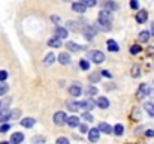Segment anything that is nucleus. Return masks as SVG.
<instances>
[{"instance_id": "obj_1", "label": "nucleus", "mask_w": 154, "mask_h": 144, "mask_svg": "<svg viewBox=\"0 0 154 144\" xmlns=\"http://www.w3.org/2000/svg\"><path fill=\"white\" fill-rule=\"evenodd\" d=\"M88 59H90L91 62H94L96 65H100V63H103V62H105V54H103L102 51L94 50V51H90Z\"/></svg>"}, {"instance_id": "obj_2", "label": "nucleus", "mask_w": 154, "mask_h": 144, "mask_svg": "<svg viewBox=\"0 0 154 144\" xmlns=\"http://www.w3.org/2000/svg\"><path fill=\"white\" fill-rule=\"evenodd\" d=\"M52 120H54V123H55L57 126H63V125L67 123V116H66L64 111H57V113L54 114Z\"/></svg>"}, {"instance_id": "obj_3", "label": "nucleus", "mask_w": 154, "mask_h": 144, "mask_svg": "<svg viewBox=\"0 0 154 144\" xmlns=\"http://www.w3.org/2000/svg\"><path fill=\"white\" fill-rule=\"evenodd\" d=\"M150 93H151L150 87H148L147 84H141L139 89H138V92H136V98H138V99H144L145 96H148Z\"/></svg>"}, {"instance_id": "obj_4", "label": "nucleus", "mask_w": 154, "mask_h": 144, "mask_svg": "<svg viewBox=\"0 0 154 144\" xmlns=\"http://www.w3.org/2000/svg\"><path fill=\"white\" fill-rule=\"evenodd\" d=\"M96 36V27L93 26H85L84 27V38H87V41H91Z\"/></svg>"}, {"instance_id": "obj_5", "label": "nucleus", "mask_w": 154, "mask_h": 144, "mask_svg": "<svg viewBox=\"0 0 154 144\" xmlns=\"http://www.w3.org/2000/svg\"><path fill=\"white\" fill-rule=\"evenodd\" d=\"M96 107H97V104H96V101L91 99V98H88V99H85V101L82 102V108H84L85 111H91V110H94Z\"/></svg>"}, {"instance_id": "obj_6", "label": "nucleus", "mask_w": 154, "mask_h": 144, "mask_svg": "<svg viewBox=\"0 0 154 144\" xmlns=\"http://www.w3.org/2000/svg\"><path fill=\"white\" fill-rule=\"evenodd\" d=\"M99 137H100V131H99L97 128L88 131V140H90L91 143H97V141H99Z\"/></svg>"}, {"instance_id": "obj_7", "label": "nucleus", "mask_w": 154, "mask_h": 144, "mask_svg": "<svg viewBox=\"0 0 154 144\" xmlns=\"http://www.w3.org/2000/svg\"><path fill=\"white\" fill-rule=\"evenodd\" d=\"M81 92H82V89H81L79 83H73V84L69 87V93H70V96H73V98L79 96L81 95Z\"/></svg>"}, {"instance_id": "obj_8", "label": "nucleus", "mask_w": 154, "mask_h": 144, "mask_svg": "<svg viewBox=\"0 0 154 144\" xmlns=\"http://www.w3.org/2000/svg\"><path fill=\"white\" fill-rule=\"evenodd\" d=\"M24 140V134L23 132H14L11 135V144H21Z\"/></svg>"}, {"instance_id": "obj_9", "label": "nucleus", "mask_w": 154, "mask_h": 144, "mask_svg": "<svg viewBox=\"0 0 154 144\" xmlns=\"http://www.w3.org/2000/svg\"><path fill=\"white\" fill-rule=\"evenodd\" d=\"M99 20H100V21H105V23H111V21H112V14H111L109 11H105V9H103L102 12L99 14Z\"/></svg>"}, {"instance_id": "obj_10", "label": "nucleus", "mask_w": 154, "mask_h": 144, "mask_svg": "<svg viewBox=\"0 0 154 144\" xmlns=\"http://www.w3.org/2000/svg\"><path fill=\"white\" fill-rule=\"evenodd\" d=\"M96 104H97V107H99V108H102V110L109 108V101H108L105 96H99V98H97V101H96Z\"/></svg>"}, {"instance_id": "obj_11", "label": "nucleus", "mask_w": 154, "mask_h": 144, "mask_svg": "<svg viewBox=\"0 0 154 144\" xmlns=\"http://www.w3.org/2000/svg\"><path fill=\"white\" fill-rule=\"evenodd\" d=\"M67 108L70 111H78L82 108V102H76V101H69L67 102Z\"/></svg>"}, {"instance_id": "obj_12", "label": "nucleus", "mask_w": 154, "mask_h": 144, "mask_svg": "<svg viewBox=\"0 0 154 144\" xmlns=\"http://www.w3.org/2000/svg\"><path fill=\"white\" fill-rule=\"evenodd\" d=\"M100 132H103V134H112L114 132V128H111L108 123H105V122H102V123H99V128H97Z\"/></svg>"}, {"instance_id": "obj_13", "label": "nucleus", "mask_w": 154, "mask_h": 144, "mask_svg": "<svg viewBox=\"0 0 154 144\" xmlns=\"http://www.w3.org/2000/svg\"><path fill=\"white\" fill-rule=\"evenodd\" d=\"M103 8H105V11L112 12V11H115V9L118 8V5H117L115 2H112V0H106V2L103 3Z\"/></svg>"}, {"instance_id": "obj_14", "label": "nucleus", "mask_w": 154, "mask_h": 144, "mask_svg": "<svg viewBox=\"0 0 154 144\" xmlns=\"http://www.w3.org/2000/svg\"><path fill=\"white\" fill-rule=\"evenodd\" d=\"M85 9H87V8H85L81 2H76V3H73V5H72V11H73V12L84 14V12H85Z\"/></svg>"}, {"instance_id": "obj_15", "label": "nucleus", "mask_w": 154, "mask_h": 144, "mask_svg": "<svg viewBox=\"0 0 154 144\" xmlns=\"http://www.w3.org/2000/svg\"><path fill=\"white\" fill-rule=\"evenodd\" d=\"M147 18H148V12H147V11H139V12L136 14V21H138L139 24L145 23Z\"/></svg>"}, {"instance_id": "obj_16", "label": "nucleus", "mask_w": 154, "mask_h": 144, "mask_svg": "<svg viewBox=\"0 0 154 144\" xmlns=\"http://www.w3.org/2000/svg\"><path fill=\"white\" fill-rule=\"evenodd\" d=\"M35 123H36V120L33 117H26L21 120V126H24V128H33Z\"/></svg>"}, {"instance_id": "obj_17", "label": "nucleus", "mask_w": 154, "mask_h": 144, "mask_svg": "<svg viewBox=\"0 0 154 144\" xmlns=\"http://www.w3.org/2000/svg\"><path fill=\"white\" fill-rule=\"evenodd\" d=\"M96 29H99L100 32H108L111 29V23H105V21H97L96 23Z\"/></svg>"}, {"instance_id": "obj_18", "label": "nucleus", "mask_w": 154, "mask_h": 144, "mask_svg": "<svg viewBox=\"0 0 154 144\" xmlns=\"http://www.w3.org/2000/svg\"><path fill=\"white\" fill-rule=\"evenodd\" d=\"M58 62H60L61 65H69V63H70V56H69V53H60Z\"/></svg>"}, {"instance_id": "obj_19", "label": "nucleus", "mask_w": 154, "mask_h": 144, "mask_svg": "<svg viewBox=\"0 0 154 144\" xmlns=\"http://www.w3.org/2000/svg\"><path fill=\"white\" fill-rule=\"evenodd\" d=\"M67 125H69L70 128H78V126H79V117H76V116L67 117Z\"/></svg>"}, {"instance_id": "obj_20", "label": "nucleus", "mask_w": 154, "mask_h": 144, "mask_svg": "<svg viewBox=\"0 0 154 144\" xmlns=\"http://www.w3.org/2000/svg\"><path fill=\"white\" fill-rule=\"evenodd\" d=\"M9 119H11V111L6 110V108H3V110L0 111V122L5 123V122H8Z\"/></svg>"}, {"instance_id": "obj_21", "label": "nucleus", "mask_w": 154, "mask_h": 144, "mask_svg": "<svg viewBox=\"0 0 154 144\" xmlns=\"http://www.w3.org/2000/svg\"><path fill=\"white\" fill-rule=\"evenodd\" d=\"M48 45L52 48H60L61 47V39L60 38H57V36H52L51 39L48 41Z\"/></svg>"}, {"instance_id": "obj_22", "label": "nucleus", "mask_w": 154, "mask_h": 144, "mask_svg": "<svg viewBox=\"0 0 154 144\" xmlns=\"http://www.w3.org/2000/svg\"><path fill=\"white\" fill-rule=\"evenodd\" d=\"M55 36L60 38V39H64V38H67V30L64 27H57L55 29Z\"/></svg>"}, {"instance_id": "obj_23", "label": "nucleus", "mask_w": 154, "mask_h": 144, "mask_svg": "<svg viewBox=\"0 0 154 144\" xmlns=\"http://www.w3.org/2000/svg\"><path fill=\"white\" fill-rule=\"evenodd\" d=\"M84 93H85V96L97 95V87H94V86H87V87L84 89Z\"/></svg>"}, {"instance_id": "obj_24", "label": "nucleus", "mask_w": 154, "mask_h": 144, "mask_svg": "<svg viewBox=\"0 0 154 144\" xmlns=\"http://www.w3.org/2000/svg\"><path fill=\"white\" fill-rule=\"evenodd\" d=\"M106 45H108V50H109V51H114V53L118 51V44H117L115 41H112V39H108Z\"/></svg>"}, {"instance_id": "obj_25", "label": "nucleus", "mask_w": 154, "mask_h": 144, "mask_svg": "<svg viewBox=\"0 0 154 144\" xmlns=\"http://www.w3.org/2000/svg\"><path fill=\"white\" fill-rule=\"evenodd\" d=\"M144 108H145V111L148 113V116L154 117V104H153V102H145Z\"/></svg>"}, {"instance_id": "obj_26", "label": "nucleus", "mask_w": 154, "mask_h": 144, "mask_svg": "<svg viewBox=\"0 0 154 144\" xmlns=\"http://www.w3.org/2000/svg\"><path fill=\"white\" fill-rule=\"evenodd\" d=\"M150 36H151V33L145 30V32H141V33H139L138 39H139V42H147V41L150 39Z\"/></svg>"}, {"instance_id": "obj_27", "label": "nucleus", "mask_w": 154, "mask_h": 144, "mask_svg": "<svg viewBox=\"0 0 154 144\" xmlns=\"http://www.w3.org/2000/svg\"><path fill=\"white\" fill-rule=\"evenodd\" d=\"M114 134L118 135V137H121V135L124 134V126H123L121 123H117V125L114 126Z\"/></svg>"}, {"instance_id": "obj_28", "label": "nucleus", "mask_w": 154, "mask_h": 144, "mask_svg": "<svg viewBox=\"0 0 154 144\" xmlns=\"http://www.w3.org/2000/svg\"><path fill=\"white\" fill-rule=\"evenodd\" d=\"M66 47L69 48V51H73V53L81 51V45H78V44H75V42H67V44H66Z\"/></svg>"}, {"instance_id": "obj_29", "label": "nucleus", "mask_w": 154, "mask_h": 144, "mask_svg": "<svg viewBox=\"0 0 154 144\" xmlns=\"http://www.w3.org/2000/svg\"><path fill=\"white\" fill-rule=\"evenodd\" d=\"M54 59H55V56L52 54V53H50V54H47L45 56V60H44V63L48 66V65H52L54 63Z\"/></svg>"}, {"instance_id": "obj_30", "label": "nucleus", "mask_w": 154, "mask_h": 144, "mask_svg": "<svg viewBox=\"0 0 154 144\" xmlns=\"http://www.w3.org/2000/svg\"><path fill=\"white\" fill-rule=\"evenodd\" d=\"M130 74H132V77H133V78H138V77L141 75V69H139V66H138V65H135V66L132 68Z\"/></svg>"}, {"instance_id": "obj_31", "label": "nucleus", "mask_w": 154, "mask_h": 144, "mask_svg": "<svg viewBox=\"0 0 154 144\" xmlns=\"http://www.w3.org/2000/svg\"><path fill=\"white\" fill-rule=\"evenodd\" d=\"M79 68H81L82 71H88V68H90V62L85 60V59H82V60L79 62Z\"/></svg>"}, {"instance_id": "obj_32", "label": "nucleus", "mask_w": 154, "mask_h": 144, "mask_svg": "<svg viewBox=\"0 0 154 144\" xmlns=\"http://www.w3.org/2000/svg\"><path fill=\"white\" fill-rule=\"evenodd\" d=\"M67 29H70L73 32H78V23L76 21H67Z\"/></svg>"}, {"instance_id": "obj_33", "label": "nucleus", "mask_w": 154, "mask_h": 144, "mask_svg": "<svg viewBox=\"0 0 154 144\" xmlns=\"http://www.w3.org/2000/svg\"><path fill=\"white\" fill-rule=\"evenodd\" d=\"M100 77H102V74L94 72V74H91V75H90V81H91V83H97V81L100 80Z\"/></svg>"}, {"instance_id": "obj_34", "label": "nucleus", "mask_w": 154, "mask_h": 144, "mask_svg": "<svg viewBox=\"0 0 154 144\" xmlns=\"http://www.w3.org/2000/svg\"><path fill=\"white\" fill-rule=\"evenodd\" d=\"M82 120H85V122H93L94 119H93V116L90 114V111H84V113H82Z\"/></svg>"}, {"instance_id": "obj_35", "label": "nucleus", "mask_w": 154, "mask_h": 144, "mask_svg": "<svg viewBox=\"0 0 154 144\" xmlns=\"http://www.w3.org/2000/svg\"><path fill=\"white\" fill-rule=\"evenodd\" d=\"M81 3H82L85 8H93V6H96V0H81Z\"/></svg>"}, {"instance_id": "obj_36", "label": "nucleus", "mask_w": 154, "mask_h": 144, "mask_svg": "<svg viewBox=\"0 0 154 144\" xmlns=\"http://www.w3.org/2000/svg\"><path fill=\"white\" fill-rule=\"evenodd\" d=\"M32 143H33V144H44V143H45V138H44L42 135H38V137H33Z\"/></svg>"}, {"instance_id": "obj_37", "label": "nucleus", "mask_w": 154, "mask_h": 144, "mask_svg": "<svg viewBox=\"0 0 154 144\" xmlns=\"http://www.w3.org/2000/svg\"><path fill=\"white\" fill-rule=\"evenodd\" d=\"M8 90H9V86H8V84H5V83H0V96L6 95V93H8Z\"/></svg>"}, {"instance_id": "obj_38", "label": "nucleus", "mask_w": 154, "mask_h": 144, "mask_svg": "<svg viewBox=\"0 0 154 144\" xmlns=\"http://www.w3.org/2000/svg\"><path fill=\"white\" fill-rule=\"evenodd\" d=\"M132 117L135 119V120H139L141 119V111H139V108H133V113H132Z\"/></svg>"}, {"instance_id": "obj_39", "label": "nucleus", "mask_w": 154, "mask_h": 144, "mask_svg": "<svg viewBox=\"0 0 154 144\" xmlns=\"http://www.w3.org/2000/svg\"><path fill=\"white\" fill-rule=\"evenodd\" d=\"M130 53H132V54L141 53V47H139V45H132V47H130Z\"/></svg>"}, {"instance_id": "obj_40", "label": "nucleus", "mask_w": 154, "mask_h": 144, "mask_svg": "<svg viewBox=\"0 0 154 144\" xmlns=\"http://www.w3.org/2000/svg\"><path fill=\"white\" fill-rule=\"evenodd\" d=\"M9 129H11V125H8V123H5V125H2V126H0V132H2V134L8 132Z\"/></svg>"}, {"instance_id": "obj_41", "label": "nucleus", "mask_w": 154, "mask_h": 144, "mask_svg": "<svg viewBox=\"0 0 154 144\" xmlns=\"http://www.w3.org/2000/svg\"><path fill=\"white\" fill-rule=\"evenodd\" d=\"M55 144H69V141H67V138H64V137H60V138H57Z\"/></svg>"}, {"instance_id": "obj_42", "label": "nucleus", "mask_w": 154, "mask_h": 144, "mask_svg": "<svg viewBox=\"0 0 154 144\" xmlns=\"http://www.w3.org/2000/svg\"><path fill=\"white\" fill-rule=\"evenodd\" d=\"M8 78V72L6 71H0V83H3Z\"/></svg>"}, {"instance_id": "obj_43", "label": "nucleus", "mask_w": 154, "mask_h": 144, "mask_svg": "<svg viewBox=\"0 0 154 144\" xmlns=\"http://www.w3.org/2000/svg\"><path fill=\"white\" fill-rule=\"evenodd\" d=\"M79 129H81V132H82V134H88V131H90L87 125H79Z\"/></svg>"}, {"instance_id": "obj_44", "label": "nucleus", "mask_w": 154, "mask_h": 144, "mask_svg": "<svg viewBox=\"0 0 154 144\" xmlns=\"http://www.w3.org/2000/svg\"><path fill=\"white\" fill-rule=\"evenodd\" d=\"M130 8H132V9H138V8H139L138 0H130Z\"/></svg>"}, {"instance_id": "obj_45", "label": "nucleus", "mask_w": 154, "mask_h": 144, "mask_svg": "<svg viewBox=\"0 0 154 144\" xmlns=\"http://www.w3.org/2000/svg\"><path fill=\"white\" fill-rule=\"evenodd\" d=\"M20 116V110H15L14 113H11V119H17Z\"/></svg>"}, {"instance_id": "obj_46", "label": "nucleus", "mask_w": 154, "mask_h": 144, "mask_svg": "<svg viewBox=\"0 0 154 144\" xmlns=\"http://www.w3.org/2000/svg\"><path fill=\"white\" fill-rule=\"evenodd\" d=\"M102 75H103V77H106V78H111V77H112L109 71H102Z\"/></svg>"}, {"instance_id": "obj_47", "label": "nucleus", "mask_w": 154, "mask_h": 144, "mask_svg": "<svg viewBox=\"0 0 154 144\" xmlns=\"http://www.w3.org/2000/svg\"><path fill=\"white\" fill-rule=\"evenodd\" d=\"M145 135H147V137H154V131L153 129H148V131L145 132Z\"/></svg>"}, {"instance_id": "obj_48", "label": "nucleus", "mask_w": 154, "mask_h": 144, "mask_svg": "<svg viewBox=\"0 0 154 144\" xmlns=\"http://www.w3.org/2000/svg\"><path fill=\"white\" fill-rule=\"evenodd\" d=\"M148 54H154V47H148Z\"/></svg>"}, {"instance_id": "obj_49", "label": "nucleus", "mask_w": 154, "mask_h": 144, "mask_svg": "<svg viewBox=\"0 0 154 144\" xmlns=\"http://www.w3.org/2000/svg\"><path fill=\"white\" fill-rule=\"evenodd\" d=\"M150 33H151V36H153V35H154V23H153V24H151V32H150Z\"/></svg>"}, {"instance_id": "obj_50", "label": "nucleus", "mask_w": 154, "mask_h": 144, "mask_svg": "<svg viewBox=\"0 0 154 144\" xmlns=\"http://www.w3.org/2000/svg\"><path fill=\"white\" fill-rule=\"evenodd\" d=\"M0 144H9V143H8V141H2Z\"/></svg>"}, {"instance_id": "obj_51", "label": "nucleus", "mask_w": 154, "mask_h": 144, "mask_svg": "<svg viewBox=\"0 0 154 144\" xmlns=\"http://www.w3.org/2000/svg\"><path fill=\"white\" fill-rule=\"evenodd\" d=\"M0 108H2V102H0Z\"/></svg>"}, {"instance_id": "obj_52", "label": "nucleus", "mask_w": 154, "mask_h": 144, "mask_svg": "<svg viewBox=\"0 0 154 144\" xmlns=\"http://www.w3.org/2000/svg\"><path fill=\"white\" fill-rule=\"evenodd\" d=\"M153 98H154V92H153Z\"/></svg>"}]
</instances>
